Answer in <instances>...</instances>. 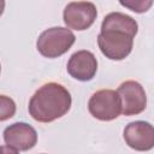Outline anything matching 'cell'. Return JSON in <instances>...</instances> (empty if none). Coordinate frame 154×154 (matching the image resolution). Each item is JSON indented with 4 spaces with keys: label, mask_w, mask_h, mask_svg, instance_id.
<instances>
[{
    "label": "cell",
    "mask_w": 154,
    "mask_h": 154,
    "mask_svg": "<svg viewBox=\"0 0 154 154\" xmlns=\"http://www.w3.org/2000/svg\"><path fill=\"white\" fill-rule=\"evenodd\" d=\"M117 94L122 102V113L124 116H136L142 113L147 107V95L144 88L136 81H125L118 89Z\"/></svg>",
    "instance_id": "cell-6"
},
{
    "label": "cell",
    "mask_w": 154,
    "mask_h": 154,
    "mask_svg": "<svg viewBox=\"0 0 154 154\" xmlns=\"http://www.w3.org/2000/svg\"><path fill=\"white\" fill-rule=\"evenodd\" d=\"M4 10H5V1H2V0H0V16L2 14V12H4Z\"/></svg>",
    "instance_id": "cell-14"
},
{
    "label": "cell",
    "mask_w": 154,
    "mask_h": 154,
    "mask_svg": "<svg viewBox=\"0 0 154 154\" xmlns=\"http://www.w3.org/2000/svg\"><path fill=\"white\" fill-rule=\"evenodd\" d=\"M120 5L130 8L136 13H143L150 8V6L153 5V1L152 0H126V1H120Z\"/></svg>",
    "instance_id": "cell-12"
},
{
    "label": "cell",
    "mask_w": 154,
    "mask_h": 154,
    "mask_svg": "<svg viewBox=\"0 0 154 154\" xmlns=\"http://www.w3.org/2000/svg\"><path fill=\"white\" fill-rule=\"evenodd\" d=\"M16 113L14 101L6 95H0V122H5L12 118Z\"/></svg>",
    "instance_id": "cell-11"
},
{
    "label": "cell",
    "mask_w": 154,
    "mask_h": 154,
    "mask_svg": "<svg viewBox=\"0 0 154 154\" xmlns=\"http://www.w3.org/2000/svg\"><path fill=\"white\" fill-rule=\"evenodd\" d=\"M0 154H18V152L7 146H0Z\"/></svg>",
    "instance_id": "cell-13"
},
{
    "label": "cell",
    "mask_w": 154,
    "mask_h": 154,
    "mask_svg": "<svg viewBox=\"0 0 154 154\" xmlns=\"http://www.w3.org/2000/svg\"><path fill=\"white\" fill-rule=\"evenodd\" d=\"M105 30H116V31H122L131 37H135L137 31H138V24L137 22L122 12H111L108 13L101 24V31Z\"/></svg>",
    "instance_id": "cell-10"
},
{
    "label": "cell",
    "mask_w": 154,
    "mask_h": 154,
    "mask_svg": "<svg viewBox=\"0 0 154 154\" xmlns=\"http://www.w3.org/2000/svg\"><path fill=\"white\" fill-rule=\"evenodd\" d=\"M4 141L7 147L16 150H29L37 142L36 130L26 123H13L4 130Z\"/></svg>",
    "instance_id": "cell-8"
},
{
    "label": "cell",
    "mask_w": 154,
    "mask_h": 154,
    "mask_svg": "<svg viewBox=\"0 0 154 154\" xmlns=\"http://www.w3.org/2000/svg\"><path fill=\"white\" fill-rule=\"evenodd\" d=\"M88 109L94 118L102 122H111L117 119L122 113L120 97L112 89L97 90L90 96Z\"/></svg>",
    "instance_id": "cell-3"
},
{
    "label": "cell",
    "mask_w": 154,
    "mask_h": 154,
    "mask_svg": "<svg viewBox=\"0 0 154 154\" xmlns=\"http://www.w3.org/2000/svg\"><path fill=\"white\" fill-rule=\"evenodd\" d=\"M67 72L71 77L81 82H88L94 78L97 71V60L90 51H78L73 53L67 61Z\"/></svg>",
    "instance_id": "cell-9"
},
{
    "label": "cell",
    "mask_w": 154,
    "mask_h": 154,
    "mask_svg": "<svg viewBox=\"0 0 154 154\" xmlns=\"http://www.w3.org/2000/svg\"><path fill=\"white\" fill-rule=\"evenodd\" d=\"M75 41L76 36L70 29L53 26L41 32L36 41V47L41 55L54 59L65 54L72 47Z\"/></svg>",
    "instance_id": "cell-2"
},
{
    "label": "cell",
    "mask_w": 154,
    "mask_h": 154,
    "mask_svg": "<svg viewBox=\"0 0 154 154\" xmlns=\"http://www.w3.org/2000/svg\"><path fill=\"white\" fill-rule=\"evenodd\" d=\"M72 99L69 90L55 82L40 87L29 101V113L36 122L51 123L65 116L71 108Z\"/></svg>",
    "instance_id": "cell-1"
},
{
    "label": "cell",
    "mask_w": 154,
    "mask_h": 154,
    "mask_svg": "<svg viewBox=\"0 0 154 154\" xmlns=\"http://www.w3.org/2000/svg\"><path fill=\"white\" fill-rule=\"evenodd\" d=\"M97 16L96 6L89 1H73L69 2L63 12L64 23L67 29L77 31L87 30L93 25Z\"/></svg>",
    "instance_id": "cell-5"
},
{
    "label": "cell",
    "mask_w": 154,
    "mask_h": 154,
    "mask_svg": "<svg viewBox=\"0 0 154 154\" xmlns=\"http://www.w3.org/2000/svg\"><path fill=\"white\" fill-rule=\"evenodd\" d=\"M126 144L138 152H148L154 146L153 125L144 120L129 123L123 132Z\"/></svg>",
    "instance_id": "cell-7"
},
{
    "label": "cell",
    "mask_w": 154,
    "mask_h": 154,
    "mask_svg": "<svg viewBox=\"0 0 154 154\" xmlns=\"http://www.w3.org/2000/svg\"><path fill=\"white\" fill-rule=\"evenodd\" d=\"M0 72H1V64H0Z\"/></svg>",
    "instance_id": "cell-15"
},
{
    "label": "cell",
    "mask_w": 154,
    "mask_h": 154,
    "mask_svg": "<svg viewBox=\"0 0 154 154\" xmlns=\"http://www.w3.org/2000/svg\"><path fill=\"white\" fill-rule=\"evenodd\" d=\"M97 45L106 58L111 60H123L132 51L134 37L122 31L105 30L100 31Z\"/></svg>",
    "instance_id": "cell-4"
}]
</instances>
